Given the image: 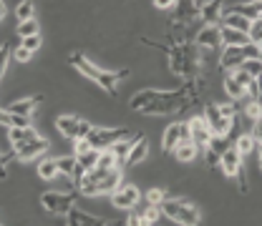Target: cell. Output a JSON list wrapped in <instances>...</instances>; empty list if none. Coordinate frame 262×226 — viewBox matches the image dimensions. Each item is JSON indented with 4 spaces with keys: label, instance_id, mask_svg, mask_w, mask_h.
<instances>
[{
    "label": "cell",
    "instance_id": "d6a6232c",
    "mask_svg": "<svg viewBox=\"0 0 262 226\" xmlns=\"http://www.w3.org/2000/svg\"><path fill=\"white\" fill-rule=\"evenodd\" d=\"M56 161H58V171H61L63 176H73L76 168H78V159H76V156H58Z\"/></svg>",
    "mask_w": 262,
    "mask_h": 226
},
{
    "label": "cell",
    "instance_id": "b9f144b4",
    "mask_svg": "<svg viewBox=\"0 0 262 226\" xmlns=\"http://www.w3.org/2000/svg\"><path fill=\"white\" fill-rule=\"evenodd\" d=\"M245 113L250 116V121H257V118L262 116V103H260V101H252V103L245 108Z\"/></svg>",
    "mask_w": 262,
    "mask_h": 226
},
{
    "label": "cell",
    "instance_id": "484cf974",
    "mask_svg": "<svg viewBox=\"0 0 262 226\" xmlns=\"http://www.w3.org/2000/svg\"><path fill=\"white\" fill-rule=\"evenodd\" d=\"M38 101H40V96H35V98H20V101H13V103L8 106V111H10V113H20V116H31L33 111L38 108Z\"/></svg>",
    "mask_w": 262,
    "mask_h": 226
},
{
    "label": "cell",
    "instance_id": "30bf717a",
    "mask_svg": "<svg viewBox=\"0 0 262 226\" xmlns=\"http://www.w3.org/2000/svg\"><path fill=\"white\" fill-rule=\"evenodd\" d=\"M220 45H222V26H204L196 33V48L217 51Z\"/></svg>",
    "mask_w": 262,
    "mask_h": 226
},
{
    "label": "cell",
    "instance_id": "bcb514c9",
    "mask_svg": "<svg viewBox=\"0 0 262 226\" xmlns=\"http://www.w3.org/2000/svg\"><path fill=\"white\" fill-rule=\"evenodd\" d=\"M146 201H149V206H151V204H157V206H159V204L164 201V191L162 189H151V191L146 194Z\"/></svg>",
    "mask_w": 262,
    "mask_h": 226
},
{
    "label": "cell",
    "instance_id": "d6986e66",
    "mask_svg": "<svg viewBox=\"0 0 262 226\" xmlns=\"http://www.w3.org/2000/svg\"><path fill=\"white\" fill-rule=\"evenodd\" d=\"M196 151H199V146H196L192 138H187V141H179L177 146H174V159L177 161H182V163H189V161H194L196 159Z\"/></svg>",
    "mask_w": 262,
    "mask_h": 226
},
{
    "label": "cell",
    "instance_id": "8fae6325",
    "mask_svg": "<svg viewBox=\"0 0 262 226\" xmlns=\"http://www.w3.org/2000/svg\"><path fill=\"white\" fill-rule=\"evenodd\" d=\"M121 186V168H114V171H108L101 181H98L96 186H91V189H86L83 194L86 196H98V194H114L116 189Z\"/></svg>",
    "mask_w": 262,
    "mask_h": 226
},
{
    "label": "cell",
    "instance_id": "5bb4252c",
    "mask_svg": "<svg viewBox=\"0 0 262 226\" xmlns=\"http://www.w3.org/2000/svg\"><path fill=\"white\" fill-rule=\"evenodd\" d=\"M189 129H192V141H194L196 146H209V141H212V129H209V123L204 121V116H196L189 121Z\"/></svg>",
    "mask_w": 262,
    "mask_h": 226
},
{
    "label": "cell",
    "instance_id": "6f0895ef",
    "mask_svg": "<svg viewBox=\"0 0 262 226\" xmlns=\"http://www.w3.org/2000/svg\"><path fill=\"white\" fill-rule=\"evenodd\" d=\"M257 61H262V48H260V58H257Z\"/></svg>",
    "mask_w": 262,
    "mask_h": 226
},
{
    "label": "cell",
    "instance_id": "8d00e7d4",
    "mask_svg": "<svg viewBox=\"0 0 262 226\" xmlns=\"http://www.w3.org/2000/svg\"><path fill=\"white\" fill-rule=\"evenodd\" d=\"M18 35L20 38H31V35H38V20H20L18 26Z\"/></svg>",
    "mask_w": 262,
    "mask_h": 226
},
{
    "label": "cell",
    "instance_id": "603a6c76",
    "mask_svg": "<svg viewBox=\"0 0 262 226\" xmlns=\"http://www.w3.org/2000/svg\"><path fill=\"white\" fill-rule=\"evenodd\" d=\"M0 121L5 129H28L31 126V116H20V113H10L8 108L0 113Z\"/></svg>",
    "mask_w": 262,
    "mask_h": 226
},
{
    "label": "cell",
    "instance_id": "60d3db41",
    "mask_svg": "<svg viewBox=\"0 0 262 226\" xmlns=\"http://www.w3.org/2000/svg\"><path fill=\"white\" fill-rule=\"evenodd\" d=\"M260 58V43H247L245 45V61H257Z\"/></svg>",
    "mask_w": 262,
    "mask_h": 226
},
{
    "label": "cell",
    "instance_id": "4fadbf2b",
    "mask_svg": "<svg viewBox=\"0 0 262 226\" xmlns=\"http://www.w3.org/2000/svg\"><path fill=\"white\" fill-rule=\"evenodd\" d=\"M174 10V20L177 23H192L196 18H202V8L196 5L194 0H177Z\"/></svg>",
    "mask_w": 262,
    "mask_h": 226
},
{
    "label": "cell",
    "instance_id": "ffe728a7",
    "mask_svg": "<svg viewBox=\"0 0 262 226\" xmlns=\"http://www.w3.org/2000/svg\"><path fill=\"white\" fill-rule=\"evenodd\" d=\"M149 156V141L144 138V136H136L134 138V146H131L129 156H126V163L129 166H136V163H141L144 159Z\"/></svg>",
    "mask_w": 262,
    "mask_h": 226
},
{
    "label": "cell",
    "instance_id": "11a10c76",
    "mask_svg": "<svg viewBox=\"0 0 262 226\" xmlns=\"http://www.w3.org/2000/svg\"><path fill=\"white\" fill-rule=\"evenodd\" d=\"M255 91H257V93L262 96V73L257 76V78H255Z\"/></svg>",
    "mask_w": 262,
    "mask_h": 226
},
{
    "label": "cell",
    "instance_id": "e0dca14e",
    "mask_svg": "<svg viewBox=\"0 0 262 226\" xmlns=\"http://www.w3.org/2000/svg\"><path fill=\"white\" fill-rule=\"evenodd\" d=\"M220 26H222V28H232V31L250 33L252 20H250V18H245V15H239V13H234V10H227V13L222 15V23H220Z\"/></svg>",
    "mask_w": 262,
    "mask_h": 226
},
{
    "label": "cell",
    "instance_id": "6da1fadb",
    "mask_svg": "<svg viewBox=\"0 0 262 226\" xmlns=\"http://www.w3.org/2000/svg\"><path fill=\"white\" fill-rule=\"evenodd\" d=\"M71 65H73L76 70H81L89 81L98 83V86H101L103 91H108V93H116V83L129 76L126 68H124V70H103V68H98V65L91 63L89 58H83L81 53H73V56H71Z\"/></svg>",
    "mask_w": 262,
    "mask_h": 226
},
{
    "label": "cell",
    "instance_id": "c3c4849f",
    "mask_svg": "<svg viewBox=\"0 0 262 226\" xmlns=\"http://www.w3.org/2000/svg\"><path fill=\"white\" fill-rule=\"evenodd\" d=\"M220 111H222V116H227V118H234V113H237V106H234V103H222V106H220Z\"/></svg>",
    "mask_w": 262,
    "mask_h": 226
},
{
    "label": "cell",
    "instance_id": "44dd1931",
    "mask_svg": "<svg viewBox=\"0 0 262 226\" xmlns=\"http://www.w3.org/2000/svg\"><path fill=\"white\" fill-rule=\"evenodd\" d=\"M78 159V168H76V179H81L86 171H91V168H96L98 166V159H101V151L98 148H91V151H86V154H81V156H76Z\"/></svg>",
    "mask_w": 262,
    "mask_h": 226
},
{
    "label": "cell",
    "instance_id": "83f0119b",
    "mask_svg": "<svg viewBox=\"0 0 262 226\" xmlns=\"http://www.w3.org/2000/svg\"><path fill=\"white\" fill-rule=\"evenodd\" d=\"M159 93H162V91H154V88H146V91H139V93H136V96L131 98V108H134V111H144V108H146V106H149V103H151V101H154V98L159 96Z\"/></svg>",
    "mask_w": 262,
    "mask_h": 226
},
{
    "label": "cell",
    "instance_id": "d4e9b609",
    "mask_svg": "<svg viewBox=\"0 0 262 226\" xmlns=\"http://www.w3.org/2000/svg\"><path fill=\"white\" fill-rule=\"evenodd\" d=\"M250 40V35L242 31H232V28H222V45H237V48H245Z\"/></svg>",
    "mask_w": 262,
    "mask_h": 226
},
{
    "label": "cell",
    "instance_id": "f907efd6",
    "mask_svg": "<svg viewBox=\"0 0 262 226\" xmlns=\"http://www.w3.org/2000/svg\"><path fill=\"white\" fill-rule=\"evenodd\" d=\"M154 5H157L159 10H171V8L177 5V0H154Z\"/></svg>",
    "mask_w": 262,
    "mask_h": 226
},
{
    "label": "cell",
    "instance_id": "7402d4cb",
    "mask_svg": "<svg viewBox=\"0 0 262 226\" xmlns=\"http://www.w3.org/2000/svg\"><path fill=\"white\" fill-rule=\"evenodd\" d=\"M179 141H182V123H169L162 136V148L164 151H174V146Z\"/></svg>",
    "mask_w": 262,
    "mask_h": 226
},
{
    "label": "cell",
    "instance_id": "ab89813d",
    "mask_svg": "<svg viewBox=\"0 0 262 226\" xmlns=\"http://www.w3.org/2000/svg\"><path fill=\"white\" fill-rule=\"evenodd\" d=\"M250 40L252 43H260L262 40V18H257V20H252V26H250Z\"/></svg>",
    "mask_w": 262,
    "mask_h": 226
},
{
    "label": "cell",
    "instance_id": "cb8c5ba5",
    "mask_svg": "<svg viewBox=\"0 0 262 226\" xmlns=\"http://www.w3.org/2000/svg\"><path fill=\"white\" fill-rule=\"evenodd\" d=\"M68 224L71 226H101L103 221L98 216H91L86 211H78V209H71L68 211Z\"/></svg>",
    "mask_w": 262,
    "mask_h": 226
},
{
    "label": "cell",
    "instance_id": "7dc6e473",
    "mask_svg": "<svg viewBox=\"0 0 262 226\" xmlns=\"http://www.w3.org/2000/svg\"><path fill=\"white\" fill-rule=\"evenodd\" d=\"M13 56H15V61H20V63H26V61H31V51H28V48H23V45H20V48H15V53H13Z\"/></svg>",
    "mask_w": 262,
    "mask_h": 226
},
{
    "label": "cell",
    "instance_id": "7a4b0ae2",
    "mask_svg": "<svg viewBox=\"0 0 262 226\" xmlns=\"http://www.w3.org/2000/svg\"><path fill=\"white\" fill-rule=\"evenodd\" d=\"M159 209H162V214L169 221L182 224V226H194L202 219V214H199V209H196L194 204L182 201V198H164L162 204H159Z\"/></svg>",
    "mask_w": 262,
    "mask_h": 226
},
{
    "label": "cell",
    "instance_id": "9c48e42d",
    "mask_svg": "<svg viewBox=\"0 0 262 226\" xmlns=\"http://www.w3.org/2000/svg\"><path fill=\"white\" fill-rule=\"evenodd\" d=\"M139 198H141L139 189H136V186H131V184H121V186L111 194L114 206H116V209H124V211H131V209L136 206V201H139Z\"/></svg>",
    "mask_w": 262,
    "mask_h": 226
},
{
    "label": "cell",
    "instance_id": "681fc988",
    "mask_svg": "<svg viewBox=\"0 0 262 226\" xmlns=\"http://www.w3.org/2000/svg\"><path fill=\"white\" fill-rule=\"evenodd\" d=\"M91 131H94V126H91L89 121H81V129H78V138H89V136H91Z\"/></svg>",
    "mask_w": 262,
    "mask_h": 226
},
{
    "label": "cell",
    "instance_id": "277c9868",
    "mask_svg": "<svg viewBox=\"0 0 262 226\" xmlns=\"http://www.w3.org/2000/svg\"><path fill=\"white\" fill-rule=\"evenodd\" d=\"M171 70L179 73V76H192L199 65V58H196V51L189 48V45H179L171 51Z\"/></svg>",
    "mask_w": 262,
    "mask_h": 226
},
{
    "label": "cell",
    "instance_id": "836d02e7",
    "mask_svg": "<svg viewBox=\"0 0 262 226\" xmlns=\"http://www.w3.org/2000/svg\"><path fill=\"white\" fill-rule=\"evenodd\" d=\"M98 168H103V171H114V168H119V159H116V154H114L111 148L101 151V159H98Z\"/></svg>",
    "mask_w": 262,
    "mask_h": 226
},
{
    "label": "cell",
    "instance_id": "ac0fdd59",
    "mask_svg": "<svg viewBox=\"0 0 262 226\" xmlns=\"http://www.w3.org/2000/svg\"><path fill=\"white\" fill-rule=\"evenodd\" d=\"M56 129L63 133L66 138H71V141H76L78 138V129H81V118L78 116H58V121H56Z\"/></svg>",
    "mask_w": 262,
    "mask_h": 226
},
{
    "label": "cell",
    "instance_id": "f1b7e54d",
    "mask_svg": "<svg viewBox=\"0 0 262 226\" xmlns=\"http://www.w3.org/2000/svg\"><path fill=\"white\" fill-rule=\"evenodd\" d=\"M58 173H61V171H58V161H56V159H43V161L38 163V176H40L43 181H53Z\"/></svg>",
    "mask_w": 262,
    "mask_h": 226
},
{
    "label": "cell",
    "instance_id": "f35d334b",
    "mask_svg": "<svg viewBox=\"0 0 262 226\" xmlns=\"http://www.w3.org/2000/svg\"><path fill=\"white\" fill-rule=\"evenodd\" d=\"M15 15H18V20H31L33 18V3L31 0H23V3L15 8Z\"/></svg>",
    "mask_w": 262,
    "mask_h": 226
},
{
    "label": "cell",
    "instance_id": "4316f807",
    "mask_svg": "<svg viewBox=\"0 0 262 226\" xmlns=\"http://www.w3.org/2000/svg\"><path fill=\"white\" fill-rule=\"evenodd\" d=\"M35 138H40V136L31 126L28 129H8V141L10 143H28V141H35Z\"/></svg>",
    "mask_w": 262,
    "mask_h": 226
},
{
    "label": "cell",
    "instance_id": "52a82bcc",
    "mask_svg": "<svg viewBox=\"0 0 262 226\" xmlns=\"http://www.w3.org/2000/svg\"><path fill=\"white\" fill-rule=\"evenodd\" d=\"M40 204L51 214H68L73 209V198L68 194H61V191H46L40 196Z\"/></svg>",
    "mask_w": 262,
    "mask_h": 226
},
{
    "label": "cell",
    "instance_id": "1f68e13d",
    "mask_svg": "<svg viewBox=\"0 0 262 226\" xmlns=\"http://www.w3.org/2000/svg\"><path fill=\"white\" fill-rule=\"evenodd\" d=\"M255 146H257V141H255V136H252V133H239V138L234 141V148H237L242 156H245V154H250Z\"/></svg>",
    "mask_w": 262,
    "mask_h": 226
},
{
    "label": "cell",
    "instance_id": "8992f818",
    "mask_svg": "<svg viewBox=\"0 0 262 226\" xmlns=\"http://www.w3.org/2000/svg\"><path fill=\"white\" fill-rule=\"evenodd\" d=\"M126 136H129L126 129H94L91 136H89V141H91L94 148L106 151V148H111L116 141H121V138H126Z\"/></svg>",
    "mask_w": 262,
    "mask_h": 226
},
{
    "label": "cell",
    "instance_id": "7c38bea8",
    "mask_svg": "<svg viewBox=\"0 0 262 226\" xmlns=\"http://www.w3.org/2000/svg\"><path fill=\"white\" fill-rule=\"evenodd\" d=\"M220 168H222V173H225L227 179H239V173H242V154H239L234 146L227 148V151L222 154Z\"/></svg>",
    "mask_w": 262,
    "mask_h": 226
},
{
    "label": "cell",
    "instance_id": "ba28073f",
    "mask_svg": "<svg viewBox=\"0 0 262 226\" xmlns=\"http://www.w3.org/2000/svg\"><path fill=\"white\" fill-rule=\"evenodd\" d=\"M10 146H13L18 161L23 163L33 161V159H38V156H43L48 151V141L46 138H35V141H28V143H10Z\"/></svg>",
    "mask_w": 262,
    "mask_h": 226
},
{
    "label": "cell",
    "instance_id": "3957f363",
    "mask_svg": "<svg viewBox=\"0 0 262 226\" xmlns=\"http://www.w3.org/2000/svg\"><path fill=\"white\" fill-rule=\"evenodd\" d=\"M184 106H189V101H187V96H184V91H171V93H159V96L144 108V113L164 116V113H177V111H182Z\"/></svg>",
    "mask_w": 262,
    "mask_h": 226
},
{
    "label": "cell",
    "instance_id": "9a60e30c",
    "mask_svg": "<svg viewBox=\"0 0 262 226\" xmlns=\"http://www.w3.org/2000/svg\"><path fill=\"white\" fill-rule=\"evenodd\" d=\"M220 63L225 70H234L245 63V48H237V45H225V53L220 58Z\"/></svg>",
    "mask_w": 262,
    "mask_h": 226
},
{
    "label": "cell",
    "instance_id": "4dcf8cb0",
    "mask_svg": "<svg viewBox=\"0 0 262 226\" xmlns=\"http://www.w3.org/2000/svg\"><path fill=\"white\" fill-rule=\"evenodd\" d=\"M225 93H227L232 101H239V98L247 96V88H245L242 83H237L234 76L229 73V76H225Z\"/></svg>",
    "mask_w": 262,
    "mask_h": 226
},
{
    "label": "cell",
    "instance_id": "f546056e",
    "mask_svg": "<svg viewBox=\"0 0 262 226\" xmlns=\"http://www.w3.org/2000/svg\"><path fill=\"white\" fill-rule=\"evenodd\" d=\"M232 10L245 15V18H250V20H257V18H262V0H252L247 5H234Z\"/></svg>",
    "mask_w": 262,
    "mask_h": 226
},
{
    "label": "cell",
    "instance_id": "e575fe53",
    "mask_svg": "<svg viewBox=\"0 0 262 226\" xmlns=\"http://www.w3.org/2000/svg\"><path fill=\"white\" fill-rule=\"evenodd\" d=\"M229 73H232V76H234V81H237V83H242L247 91H255V78H252L242 65H239V68H234V70H229Z\"/></svg>",
    "mask_w": 262,
    "mask_h": 226
},
{
    "label": "cell",
    "instance_id": "91938a15",
    "mask_svg": "<svg viewBox=\"0 0 262 226\" xmlns=\"http://www.w3.org/2000/svg\"><path fill=\"white\" fill-rule=\"evenodd\" d=\"M260 48H262V40H260Z\"/></svg>",
    "mask_w": 262,
    "mask_h": 226
},
{
    "label": "cell",
    "instance_id": "d590c367",
    "mask_svg": "<svg viewBox=\"0 0 262 226\" xmlns=\"http://www.w3.org/2000/svg\"><path fill=\"white\" fill-rule=\"evenodd\" d=\"M131 146H134V141H124V138H121V141H116V143L111 146V151L116 154V159H119V161H126V156H129Z\"/></svg>",
    "mask_w": 262,
    "mask_h": 226
},
{
    "label": "cell",
    "instance_id": "2e32d148",
    "mask_svg": "<svg viewBox=\"0 0 262 226\" xmlns=\"http://www.w3.org/2000/svg\"><path fill=\"white\" fill-rule=\"evenodd\" d=\"M222 3L220 0H207L204 5H202V20H204V26H220L222 23Z\"/></svg>",
    "mask_w": 262,
    "mask_h": 226
},
{
    "label": "cell",
    "instance_id": "9f6ffc18",
    "mask_svg": "<svg viewBox=\"0 0 262 226\" xmlns=\"http://www.w3.org/2000/svg\"><path fill=\"white\" fill-rule=\"evenodd\" d=\"M196 5H199V8H202V5H204V3H207V0H194Z\"/></svg>",
    "mask_w": 262,
    "mask_h": 226
},
{
    "label": "cell",
    "instance_id": "74e56055",
    "mask_svg": "<svg viewBox=\"0 0 262 226\" xmlns=\"http://www.w3.org/2000/svg\"><path fill=\"white\" fill-rule=\"evenodd\" d=\"M209 148H212L214 154H220V156H222V154L229 148L227 136H217V133H214V136H212V141H209Z\"/></svg>",
    "mask_w": 262,
    "mask_h": 226
},
{
    "label": "cell",
    "instance_id": "f6af8a7d",
    "mask_svg": "<svg viewBox=\"0 0 262 226\" xmlns=\"http://www.w3.org/2000/svg\"><path fill=\"white\" fill-rule=\"evenodd\" d=\"M94 146H91V141L89 138H76V156H81V154H86V151H91Z\"/></svg>",
    "mask_w": 262,
    "mask_h": 226
},
{
    "label": "cell",
    "instance_id": "f5cc1de1",
    "mask_svg": "<svg viewBox=\"0 0 262 226\" xmlns=\"http://www.w3.org/2000/svg\"><path fill=\"white\" fill-rule=\"evenodd\" d=\"M0 53H3V61H0V76H3V73L8 70V51H5V45H3V51H0Z\"/></svg>",
    "mask_w": 262,
    "mask_h": 226
},
{
    "label": "cell",
    "instance_id": "5b68a950",
    "mask_svg": "<svg viewBox=\"0 0 262 226\" xmlns=\"http://www.w3.org/2000/svg\"><path fill=\"white\" fill-rule=\"evenodd\" d=\"M204 121L209 123L212 133H217V136H229V131H232V126H234V118L222 116L220 106H214V103L204 106Z\"/></svg>",
    "mask_w": 262,
    "mask_h": 226
},
{
    "label": "cell",
    "instance_id": "db71d44e",
    "mask_svg": "<svg viewBox=\"0 0 262 226\" xmlns=\"http://www.w3.org/2000/svg\"><path fill=\"white\" fill-rule=\"evenodd\" d=\"M126 224H129V226H136V224H141V216H136V214H131L129 219H126Z\"/></svg>",
    "mask_w": 262,
    "mask_h": 226
},
{
    "label": "cell",
    "instance_id": "816d5d0a",
    "mask_svg": "<svg viewBox=\"0 0 262 226\" xmlns=\"http://www.w3.org/2000/svg\"><path fill=\"white\" fill-rule=\"evenodd\" d=\"M252 136H255V141L257 143H262V116L255 121V129H252Z\"/></svg>",
    "mask_w": 262,
    "mask_h": 226
},
{
    "label": "cell",
    "instance_id": "ee69618b",
    "mask_svg": "<svg viewBox=\"0 0 262 226\" xmlns=\"http://www.w3.org/2000/svg\"><path fill=\"white\" fill-rule=\"evenodd\" d=\"M23 48H28L31 53H35L38 48H40V35H31V38H23V43H20Z\"/></svg>",
    "mask_w": 262,
    "mask_h": 226
},
{
    "label": "cell",
    "instance_id": "680465c9",
    "mask_svg": "<svg viewBox=\"0 0 262 226\" xmlns=\"http://www.w3.org/2000/svg\"><path fill=\"white\" fill-rule=\"evenodd\" d=\"M260 168H262V156H260Z\"/></svg>",
    "mask_w": 262,
    "mask_h": 226
},
{
    "label": "cell",
    "instance_id": "7bdbcfd3",
    "mask_svg": "<svg viewBox=\"0 0 262 226\" xmlns=\"http://www.w3.org/2000/svg\"><path fill=\"white\" fill-rule=\"evenodd\" d=\"M242 68H245L252 78H257V76L262 73V61H245V63H242Z\"/></svg>",
    "mask_w": 262,
    "mask_h": 226
}]
</instances>
